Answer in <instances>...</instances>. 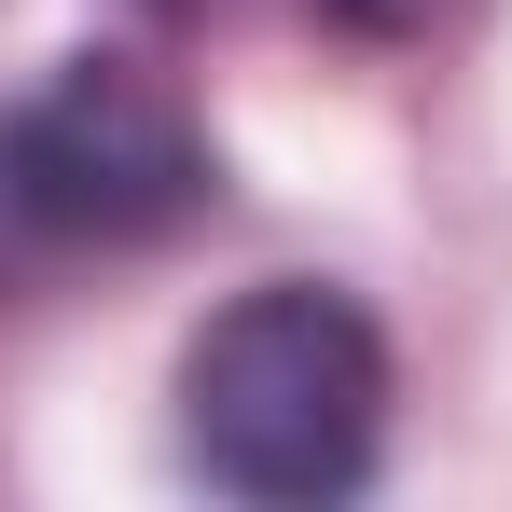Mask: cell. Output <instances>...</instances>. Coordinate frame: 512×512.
<instances>
[{"instance_id": "3", "label": "cell", "mask_w": 512, "mask_h": 512, "mask_svg": "<svg viewBox=\"0 0 512 512\" xmlns=\"http://www.w3.org/2000/svg\"><path fill=\"white\" fill-rule=\"evenodd\" d=\"M319 14H333V28H360V42H416L443 0H319Z\"/></svg>"}, {"instance_id": "4", "label": "cell", "mask_w": 512, "mask_h": 512, "mask_svg": "<svg viewBox=\"0 0 512 512\" xmlns=\"http://www.w3.org/2000/svg\"><path fill=\"white\" fill-rule=\"evenodd\" d=\"M153 14H194V0H153Z\"/></svg>"}, {"instance_id": "1", "label": "cell", "mask_w": 512, "mask_h": 512, "mask_svg": "<svg viewBox=\"0 0 512 512\" xmlns=\"http://www.w3.org/2000/svg\"><path fill=\"white\" fill-rule=\"evenodd\" d=\"M388 457V333L333 277H263L180 346V471L263 512L360 499Z\"/></svg>"}, {"instance_id": "2", "label": "cell", "mask_w": 512, "mask_h": 512, "mask_svg": "<svg viewBox=\"0 0 512 512\" xmlns=\"http://www.w3.org/2000/svg\"><path fill=\"white\" fill-rule=\"evenodd\" d=\"M0 208L42 236H167L208 208V139L153 70L70 56L0 111Z\"/></svg>"}]
</instances>
